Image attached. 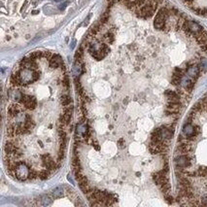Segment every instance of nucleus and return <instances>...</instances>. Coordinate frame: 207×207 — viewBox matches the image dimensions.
<instances>
[{
	"mask_svg": "<svg viewBox=\"0 0 207 207\" xmlns=\"http://www.w3.org/2000/svg\"><path fill=\"white\" fill-rule=\"evenodd\" d=\"M109 47L106 44L99 43L98 41H91L90 45H89V52L95 60H100L105 58L108 53H109Z\"/></svg>",
	"mask_w": 207,
	"mask_h": 207,
	"instance_id": "1",
	"label": "nucleus"
},
{
	"mask_svg": "<svg viewBox=\"0 0 207 207\" xmlns=\"http://www.w3.org/2000/svg\"><path fill=\"white\" fill-rule=\"evenodd\" d=\"M19 149H20V147H19V146L16 144L15 141H13V140H8L6 142L5 146H4V151H5L6 155L13 154L14 152H16Z\"/></svg>",
	"mask_w": 207,
	"mask_h": 207,
	"instance_id": "10",
	"label": "nucleus"
},
{
	"mask_svg": "<svg viewBox=\"0 0 207 207\" xmlns=\"http://www.w3.org/2000/svg\"><path fill=\"white\" fill-rule=\"evenodd\" d=\"M63 64V60L58 55H53L50 58V66L52 68H58Z\"/></svg>",
	"mask_w": 207,
	"mask_h": 207,
	"instance_id": "11",
	"label": "nucleus"
},
{
	"mask_svg": "<svg viewBox=\"0 0 207 207\" xmlns=\"http://www.w3.org/2000/svg\"><path fill=\"white\" fill-rule=\"evenodd\" d=\"M82 58H83V48L81 47L75 54V60L78 62H82Z\"/></svg>",
	"mask_w": 207,
	"mask_h": 207,
	"instance_id": "21",
	"label": "nucleus"
},
{
	"mask_svg": "<svg viewBox=\"0 0 207 207\" xmlns=\"http://www.w3.org/2000/svg\"><path fill=\"white\" fill-rule=\"evenodd\" d=\"M64 113L65 114H68V115H72L73 113V105H67V106H64Z\"/></svg>",
	"mask_w": 207,
	"mask_h": 207,
	"instance_id": "23",
	"label": "nucleus"
},
{
	"mask_svg": "<svg viewBox=\"0 0 207 207\" xmlns=\"http://www.w3.org/2000/svg\"><path fill=\"white\" fill-rule=\"evenodd\" d=\"M19 76H20L21 82L22 85H28L36 82L40 77V73L37 70H32V69H26V68H22L20 67V69H18Z\"/></svg>",
	"mask_w": 207,
	"mask_h": 207,
	"instance_id": "2",
	"label": "nucleus"
},
{
	"mask_svg": "<svg viewBox=\"0 0 207 207\" xmlns=\"http://www.w3.org/2000/svg\"><path fill=\"white\" fill-rule=\"evenodd\" d=\"M51 171L49 170L48 168L47 169H43V170H41L39 172V179H41V180H45L47 179V178H49L50 177V175H51Z\"/></svg>",
	"mask_w": 207,
	"mask_h": 207,
	"instance_id": "15",
	"label": "nucleus"
},
{
	"mask_svg": "<svg viewBox=\"0 0 207 207\" xmlns=\"http://www.w3.org/2000/svg\"><path fill=\"white\" fill-rule=\"evenodd\" d=\"M124 140L122 138V139H120L119 140V145L121 146V147H123V145H124Z\"/></svg>",
	"mask_w": 207,
	"mask_h": 207,
	"instance_id": "25",
	"label": "nucleus"
},
{
	"mask_svg": "<svg viewBox=\"0 0 207 207\" xmlns=\"http://www.w3.org/2000/svg\"><path fill=\"white\" fill-rule=\"evenodd\" d=\"M67 4H68V2H64V3L60 4V5L58 6V8H60V10H64V9H65V7H66Z\"/></svg>",
	"mask_w": 207,
	"mask_h": 207,
	"instance_id": "24",
	"label": "nucleus"
},
{
	"mask_svg": "<svg viewBox=\"0 0 207 207\" xmlns=\"http://www.w3.org/2000/svg\"><path fill=\"white\" fill-rule=\"evenodd\" d=\"M39 178V172H37L35 169H30L29 175H28V179L29 180H34Z\"/></svg>",
	"mask_w": 207,
	"mask_h": 207,
	"instance_id": "20",
	"label": "nucleus"
},
{
	"mask_svg": "<svg viewBox=\"0 0 207 207\" xmlns=\"http://www.w3.org/2000/svg\"><path fill=\"white\" fill-rule=\"evenodd\" d=\"M29 58H32V60H38V58H43V52H33V53H31L29 55Z\"/></svg>",
	"mask_w": 207,
	"mask_h": 207,
	"instance_id": "19",
	"label": "nucleus"
},
{
	"mask_svg": "<svg viewBox=\"0 0 207 207\" xmlns=\"http://www.w3.org/2000/svg\"><path fill=\"white\" fill-rule=\"evenodd\" d=\"M56 2H58V1H62V0H55Z\"/></svg>",
	"mask_w": 207,
	"mask_h": 207,
	"instance_id": "28",
	"label": "nucleus"
},
{
	"mask_svg": "<svg viewBox=\"0 0 207 207\" xmlns=\"http://www.w3.org/2000/svg\"><path fill=\"white\" fill-rule=\"evenodd\" d=\"M39 13V11H33L32 12V14H33V15H36V14H38Z\"/></svg>",
	"mask_w": 207,
	"mask_h": 207,
	"instance_id": "26",
	"label": "nucleus"
},
{
	"mask_svg": "<svg viewBox=\"0 0 207 207\" xmlns=\"http://www.w3.org/2000/svg\"><path fill=\"white\" fill-rule=\"evenodd\" d=\"M82 69H83V64H82V62H78L76 60L74 64V67H73V74L75 76H78L80 75V73L82 72Z\"/></svg>",
	"mask_w": 207,
	"mask_h": 207,
	"instance_id": "13",
	"label": "nucleus"
},
{
	"mask_svg": "<svg viewBox=\"0 0 207 207\" xmlns=\"http://www.w3.org/2000/svg\"><path fill=\"white\" fill-rule=\"evenodd\" d=\"M103 40H104L105 42H107V43L111 44L114 42L115 40V37H114V34L111 33V32H107L106 34L103 36Z\"/></svg>",
	"mask_w": 207,
	"mask_h": 207,
	"instance_id": "18",
	"label": "nucleus"
},
{
	"mask_svg": "<svg viewBox=\"0 0 207 207\" xmlns=\"http://www.w3.org/2000/svg\"><path fill=\"white\" fill-rule=\"evenodd\" d=\"M198 66H199L200 71L206 72L207 71V58H200V62L198 63Z\"/></svg>",
	"mask_w": 207,
	"mask_h": 207,
	"instance_id": "17",
	"label": "nucleus"
},
{
	"mask_svg": "<svg viewBox=\"0 0 207 207\" xmlns=\"http://www.w3.org/2000/svg\"><path fill=\"white\" fill-rule=\"evenodd\" d=\"M23 105L19 103V104H12L8 108V117L9 119L12 120L16 118L20 113L23 112Z\"/></svg>",
	"mask_w": 207,
	"mask_h": 207,
	"instance_id": "7",
	"label": "nucleus"
},
{
	"mask_svg": "<svg viewBox=\"0 0 207 207\" xmlns=\"http://www.w3.org/2000/svg\"><path fill=\"white\" fill-rule=\"evenodd\" d=\"M52 196H54V198H60L63 196L64 192H63V188L62 187H58L52 192Z\"/></svg>",
	"mask_w": 207,
	"mask_h": 207,
	"instance_id": "12",
	"label": "nucleus"
},
{
	"mask_svg": "<svg viewBox=\"0 0 207 207\" xmlns=\"http://www.w3.org/2000/svg\"><path fill=\"white\" fill-rule=\"evenodd\" d=\"M186 2H192V1H194V0H185Z\"/></svg>",
	"mask_w": 207,
	"mask_h": 207,
	"instance_id": "27",
	"label": "nucleus"
},
{
	"mask_svg": "<svg viewBox=\"0 0 207 207\" xmlns=\"http://www.w3.org/2000/svg\"><path fill=\"white\" fill-rule=\"evenodd\" d=\"M72 102H73L72 97L68 95H63L62 97H60V103L62 104V106H67V105L71 104Z\"/></svg>",
	"mask_w": 207,
	"mask_h": 207,
	"instance_id": "14",
	"label": "nucleus"
},
{
	"mask_svg": "<svg viewBox=\"0 0 207 207\" xmlns=\"http://www.w3.org/2000/svg\"><path fill=\"white\" fill-rule=\"evenodd\" d=\"M53 199H54V196H52V194H48V196H45L43 197V198L41 199L42 200V205L46 206V205H50V204L53 202Z\"/></svg>",
	"mask_w": 207,
	"mask_h": 207,
	"instance_id": "16",
	"label": "nucleus"
},
{
	"mask_svg": "<svg viewBox=\"0 0 207 207\" xmlns=\"http://www.w3.org/2000/svg\"><path fill=\"white\" fill-rule=\"evenodd\" d=\"M164 95L167 96V98H172V97H179V95H178V93H176V91H166L165 93H164Z\"/></svg>",
	"mask_w": 207,
	"mask_h": 207,
	"instance_id": "22",
	"label": "nucleus"
},
{
	"mask_svg": "<svg viewBox=\"0 0 207 207\" xmlns=\"http://www.w3.org/2000/svg\"><path fill=\"white\" fill-rule=\"evenodd\" d=\"M29 171L30 168L28 167L25 163L21 162L20 165L16 168L15 172H16V178L20 181H24L28 179V175H29Z\"/></svg>",
	"mask_w": 207,
	"mask_h": 207,
	"instance_id": "4",
	"label": "nucleus"
},
{
	"mask_svg": "<svg viewBox=\"0 0 207 207\" xmlns=\"http://www.w3.org/2000/svg\"><path fill=\"white\" fill-rule=\"evenodd\" d=\"M20 67L22 68H26V69H32V70H37L38 68V64L35 62V60H32L29 56L28 58H23L20 62Z\"/></svg>",
	"mask_w": 207,
	"mask_h": 207,
	"instance_id": "8",
	"label": "nucleus"
},
{
	"mask_svg": "<svg viewBox=\"0 0 207 207\" xmlns=\"http://www.w3.org/2000/svg\"><path fill=\"white\" fill-rule=\"evenodd\" d=\"M20 103L22 104L26 109L29 110H34L37 106L36 98L33 97V96H30L29 95H26V93H23L22 95V97L20 100Z\"/></svg>",
	"mask_w": 207,
	"mask_h": 207,
	"instance_id": "5",
	"label": "nucleus"
},
{
	"mask_svg": "<svg viewBox=\"0 0 207 207\" xmlns=\"http://www.w3.org/2000/svg\"><path fill=\"white\" fill-rule=\"evenodd\" d=\"M176 167L179 168H188L192 165V157L189 155H180L175 159Z\"/></svg>",
	"mask_w": 207,
	"mask_h": 207,
	"instance_id": "6",
	"label": "nucleus"
},
{
	"mask_svg": "<svg viewBox=\"0 0 207 207\" xmlns=\"http://www.w3.org/2000/svg\"><path fill=\"white\" fill-rule=\"evenodd\" d=\"M199 73H200L199 66H198V65H196V64L190 65V66L188 67L187 69H186V74L189 75L190 77H192V78L194 79L196 81V79L198 78Z\"/></svg>",
	"mask_w": 207,
	"mask_h": 207,
	"instance_id": "9",
	"label": "nucleus"
},
{
	"mask_svg": "<svg viewBox=\"0 0 207 207\" xmlns=\"http://www.w3.org/2000/svg\"><path fill=\"white\" fill-rule=\"evenodd\" d=\"M170 16V10H168L166 7H162V8L157 12L156 18L154 21V26L155 28L159 30H161L165 27L166 21H167L168 17Z\"/></svg>",
	"mask_w": 207,
	"mask_h": 207,
	"instance_id": "3",
	"label": "nucleus"
}]
</instances>
